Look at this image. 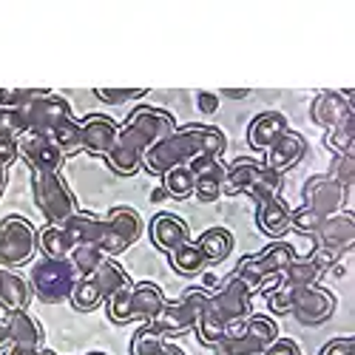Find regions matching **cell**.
Masks as SVG:
<instances>
[{"label": "cell", "mask_w": 355, "mask_h": 355, "mask_svg": "<svg viewBox=\"0 0 355 355\" xmlns=\"http://www.w3.org/2000/svg\"><path fill=\"white\" fill-rule=\"evenodd\" d=\"M37 256V227L23 216L0 219V268H23Z\"/></svg>", "instance_id": "52a82bcc"}, {"label": "cell", "mask_w": 355, "mask_h": 355, "mask_svg": "<svg viewBox=\"0 0 355 355\" xmlns=\"http://www.w3.org/2000/svg\"><path fill=\"white\" fill-rule=\"evenodd\" d=\"M261 355H302V347L295 344L293 338H284V336H279L273 344H268L264 347V352Z\"/></svg>", "instance_id": "c3c4849f"}, {"label": "cell", "mask_w": 355, "mask_h": 355, "mask_svg": "<svg viewBox=\"0 0 355 355\" xmlns=\"http://www.w3.org/2000/svg\"><path fill=\"white\" fill-rule=\"evenodd\" d=\"M139 236H142V219H139L137 208H131V205H116V208L108 211V216H103L100 250L105 253V259L120 256L131 245H137Z\"/></svg>", "instance_id": "9c48e42d"}, {"label": "cell", "mask_w": 355, "mask_h": 355, "mask_svg": "<svg viewBox=\"0 0 355 355\" xmlns=\"http://www.w3.org/2000/svg\"><path fill=\"white\" fill-rule=\"evenodd\" d=\"M347 196L349 191L341 188L338 182H333L327 173H318V176H310L302 188V205L310 211H315L318 216H333V214H341L344 205H347Z\"/></svg>", "instance_id": "30bf717a"}, {"label": "cell", "mask_w": 355, "mask_h": 355, "mask_svg": "<svg viewBox=\"0 0 355 355\" xmlns=\"http://www.w3.org/2000/svg\"><path fill=\"white\" fill-rule=\"evenodd\" d=\"M205 261H225L233 253V236L227 227H208L196 239Z\"/></svg>", "instance_id": "83f0119b"}, {"label": "cell", "mask_w": 355, "mask_h": 355, "mask_svg": "<svg viewBox=\"0 0 355 355\" xmlns=\"http://www.w3.org/2000/svg\"><path fill=\"white\" fill-rule=\"evenodd\" d=\"M352 239H355V219H352L349 211L324 216L321 227L315 230L318 250L330 253V256H338V259H341V253H347L352 248Z\"/></svg>", "instance_id": "4fadbf2b"}, {"label": "cell", "mask_w": 355, "mask_h": 355, "mask_svg": "<svg viewBox=\"0 0 355 355\" xmlns=\"http://www.w3.org/2000/svg\"><path fill=\"white\" fill-rule=\"evenodd\" d=\"M17 157L32 168V173H60L63 154L43 134H23L17 139Z\"/></svg>", "instance_id": "7c38bea8"}, {"label": "cell", "mask_w": 355, "mask_h": 355, "mask_svg": "<svg viewBox=\"0 0 355 355\" xmlns=\"http://www.w3.org/2000/svg\"><path fill=\"white\" fill-rule=\"evenodd\" d=\"M304 151H307L304 137L295 134V131H287L282 139H276L268 151H264V162L261 165L282 173V171H287V168H293L295 162H299L304 157Z\"/></svg>", "instance_id": "44dd1931"}, {"label": "cell", "mask_w": 355, "mask_h": 355, "mask_svg": "<svg viewBox=\"0 0 355 355\" xmlns=\"http://www.w3.org/2000/svg\"><path fill=\"white\" fill-rule=\"evenodd\" d=\"M148 236H151L154 248H159L162 253H171V250H176L180 245L191 242L188 225L180 216H173V214H157L151 219V225H148Z\"/></svg>", "instance_id": "ac0fdd59"}, {"label": "cell", "mask_w": 355, "mask_h": 355, "mask_svg": "<svg viewBox=\"0 0 355 355\" xmlns=\"http://www.w3.org/2000/svg\"><path fill=\"white\" fill-rule=\"evenodd\" d=\"M327 176L333 182H338L341 188H352V182H355V157L352 154H344V157H336L333 159V165H330V171H327Z\"/></svg>", "instance_id": "b9f144b4"}, {"label": "cell", "mask_w": 355, "mask_h": 355, "mask_svg": "<svg viewBox=\"0 0 355 355\" xmlns=\"http://www.w3.org/2000/svg\"><path fill=\"white\" fill-rule=\"evenodd\" d=\"M225 162L214 157H199L188 165L193 176V196L199 202H216L222 196V182H225Z\"/></svg>", "instance_id": "5bb4252c"}, {"label": "cell", "mask_w": 355, "mask_h": 355, "mask_svg": "<svg viewBox=\"0 0 355 355\" xmlns=\"http://www.w3.org/2000/svg\"><path fill=\"white\" fill-rule=\"evenodd\" d=\"M256 225L264 236L282 242V236L290 230V205L276 196V199H268V202H259V211H256Z\"/></svg>", "instance_id": "7402d4cb"}, {"label": "cell", "mask_w": 355, "mask_h": 355, "mask_svg": "<svg viewBox=\"0 0 355 355\" xmlns=\"http://www.w3.org/2000/svg\"><path fill=\"white\" fill-rule=\"evenodd\" d=\"M151 199H154V202H159V199H165V191H157V193H151Z\"/></svg>", "instance_id": "91938a15"}, {"label": "cell", "mask_w": 355, "mask_h": 355, "mask_svg": "<svg viewBox=\"0 0 355 355\" xmlns=\"http://www.w3.org/2000/svg\"><path fill=\"white\" fill-rule=\"evenodd\" d=\"M287 131H290V123L282 111H261L253 116V123L248 128V142H250V148H256V151H268V148L276 139H282Z\"/></svg>", "instance_id": "d6986e66"}, {"label": "cell", "mask_w": 355, "mask_h": 355, "mask_svg": "<svg viewBox=\"0 0 355 355\" xmlns=\"http://www.w3.org/2000/svg\"><path fill=\"white\" fill-rule=\"evenodd\" d=\"M37 250L49 259H69L74 245L69 242V236L60 225H46L43 230H37Z\"/></svg>", "instance_id": "f1b7e54d"}, {"label": "cell", "mask_w": 355, "mask_h": 355, "mask_svg": "<svg viewBox=\"0 0 355 355\" xmlns=\"http://www.w3.org/2000/svg\"><path fill=\"white\" fill-rule=\"evenodd\" d=\"M15 159H17V139L0 134V165L9 168Z\"/></svg>", "instance_id": "681fc988"}, {"label": "cell", "mask_w": 355, "mask_h": 355, "mask_svg": "<svg viewBox=\"0 0 355 355\" xmlns=\"http://www.w3.org/2000/svg\"><path fill=\"white\" fill-rule=\"evenodd\" d=\"M32 199L49 225H63L80 211L77 196L60 173H32Z\"/></svg>", "instance_id": "5b68a950"}, {"label": "cell", "mask_w": 355, "mask_h": 355, "mask_svg": "<svg viewBox=\"0 0 355 355\" xmlns=\"http://www.w3.org/2000/svg\"><path fill=\"white\" fill-rule=\"evenodd\" d=\"M94 94L108 103V105H123L128 100H137V97H145L148 88H94Z\"/></svg>", "instance_id": "ee69618b"}, {"label": "cell", "mask_w": 355, "mask_h": 355, "mask_svg": "<svg viewBox=\"0 0 355 355\" xmlns=\"http://www.w3.org/2000/svg\"><path fill=\"white\" fill-rule=\"evenodd\" d=\"M261 171V162L259 159H250V157H239L236 162H230L225 168V182H222V193L227 196H236V193H248V188L253 185V180Z\"/></svg>", "instance_id": "d4e9b609"}, {"label": "cell", "mask_w": 355, "mask_h": 355, "mask_svg": "<svg viewBox=\"0 0 355 355\" xmlns=\"http://www.w3.org/2000/svg\"><path fill=\"white\" fill-rule=\"evenodd\" d=\"M290 313L299 324H304V327H315V324H324L327 318H333L336 295L330 290L318 287V284L302 287V290H295V302H293Z\"/></svg>", "instance_id": "8fae6325"}, {"label": "cell", "mask_w": 355, "mask_h": 355, "mask_svg": "<svg viewBox=\"0 0 355 355\" xmlns=\"http://www.w3.org/2000/svg\"><path fill=\"white\" fill-rule=\"evenodd\" d=\"M3 355H37V349H35V347H12V344H9V347L3 349Z\"/></svg>", "instance_id": "f5cc1de1"}, {"label": "cell", "mask_w": 355, "mask_h": 355, "mask_svg": "<svg viewBox=\"0 0 355 355\" xmlns=\"http://www.w3.org/2000/svg\"><path fill=\"white\" fill-rule=\"evenodd\" d=\"M216 355H261L264 347H259L253 338H219L214 344Z\"/></svg>", "instance_id": "60d3db41"}, {"label": "cell", "mask_w": 355, "mask_h": 355, "mask_svg": "<svg viewBox=\"0 0 355 355\" xmlns=\"http://www.w3.org/2000/svg\"><path fill=\"white\" fill-rule=\"evenodd\" d=\"M279 276H282V284L302 290V287L318 284V279H324V268H321V264L313 256H295Z\"/></svg>", "instance_id": "484cf974"}, {"label": "cell", "mask_w": 355, "mask_h": 355, "mask_svg": "<svg viewBox=\"0 0 355 355\" xmlns=\"http://www.w3.org/2000/svg\"><path fill=\"white\" fill-rule=\"evenodd\" d=\"M54 145H57V151L63 154V159L66 157H74V154H80L83 151V137H80V120H66V123H60L54 131H51V137H49Z\"/></svg>", "instance_id": "1f68e13d"}, {"label": "cell", "mask_w": 355, "mask_h": 355, "mask_svg": "<svg viewBox=\"0 0 355 355\" xmlns=\"http://www.w3.org/2000/svg\"><path fill=\"white\" fill-rule=\"evenodd\" d=\"M88 355H105V352H88Z\"/></svg>", "instance_id": "94428289"}, {"label": "cell", "mask_w": 355, "mask_h": 355, "mask_svg": "<svg viewBox=\"0 0 355 355\" xmlns=\"http://www.w3.org/2000/svg\"><path fill=\"white\" fill-rule=\"evenodd\" d=\"M219 97H230V100H242L248 97V88H225V92Z\"/></svg>", "instance_id": "db71d44e"}, {"label": "cell", "mask_w": 355, "mask_h": 355, "mask_svg": "<svg viewBox=\"0 0 355 355\" xmlns=\"http://www.w3.org/2000/svg\"><path fill=\"white\" fill-rule=\"evenodd\" d=\"M324 142H327V148L336 157L352 154V148H355V120H347L338 128L327 131V139H324Z\"/></svg>", "instance_id": "ab89813d"}, {"label": "cell", "mask_w": 355, "mask_h": 355, "mask_svg": "<svg viewBox=\"0 0 355 355\" xmlns=\"http://www.w3.org/2000/svg\"><path fill=\"white\" fill-rule=\"evenodd\" d=\"M28 287L43 304H63L69 302V295L77 284V273L71 268L69 259H49L40 256L32 261V270H28Z\"/></svg>", "instance_id": "277c9868"}, {"label": "cell", "mask_w": 355, "mask_h": 355, "mask_svg": "<svg viewBox=\"0 0 355 355\" xmlns=\"http://www.w3.org/2000/svg\"><path fill=\"white\" fill-rule=\"evenodd\" d=\"M162 355H185V352H182V349H180V347H171V344H168V347H165V352H162Z\"/></svg>", "instance_id": "680465c9"}, {"label": "cell", "mask_w": 355, "mask_h": 355, "mask_svg": "<svg viewBox=\"0 0 355 355\" xmlns=\"http://www.w3.org/2000/svg\"><path fill=\"white\" fill-rule=\"evenodd\" d=\"M293 302H295V287H287V284H279V287L268 295L270 310H273V313H279V315L290 313V310H293Z\"/></svg>", "instance_id": "f6af8a7d"}, {"label": "cell", "mask_w": 355, "mask_h": 355, "mask_svg": "<svg viewBox=\"0 0 355 355\" xmlns=\"http://www.w3.org/2000/svg\"><path fill=\"white\" fill-rule=\"evenodd\" d=\"M248 338H253L259 347H268L279 338V324L268 313H250L248 315Z\"/></svg>", "instance_id": "74e56055"}, {"label": "cell", "mask_w": 355, "mask_h": 355, "mask_svg": "<svg viewBox=\"0 0 355 355\" xmlns=\"http://www.w3.org/2000/svg\"><path fill=\"white\" fill-rule=\"evenodd\" d=\"M6 185H9V168H3V165H0V196H3Z\"/></svg>", "instance_id": "11a10c76"}, {"label": "cell", "mask_w": 355, "mask_h": 355, "mask_svg": "<svg viewBox=\"0 0 355 355\" xmlns=\"http://www.w3.org/2000/svg\"><path fill=\"white\" fill-rule=\"evenodd\" d=\"M162 191H165V196H171V199H176V202L193 196V176H191L188 165L165 171V173H162Z\"/></svg>", "instance_id": "836d02e7"}, {"label": "cell", "mask_w": 355, "mask_h": 355, "mask_svg": "<svg viewBox=\"0 0 355 355\" xmlns=\"http://www.w3.org/2000/svg\"><path fill=\"white\" fill-rule=\"evenodd\" d=\"M324 273H327V276H336V279H341V276H344V264H338V261H336V264H330V268L324 270Z\"/></svg>", "instance_id": "9f6ffc18"}, {"label": "cell", "mask_w": 355, "mask_h": 355, "mask_svg": "<svg viewBox=\"0 0 355 355\" xmlns=\"http://www.w3.org/2000/svg\"><path fill=\"white\" fill-rule=\"evenodd\" d=\"M282 193V173L270 171V168H264L259 171V176L253 180V185L248 188V196L259 205V202H268V199H276Z\"/></svg>", "instance_id": "d590c367"}, {"label": "cell", "mask_w": 355, "mask_h": 355, "mask_svg": "<svg viewBox=\"0 0 355 355\" xmlns=\"http://www.w3.org/2000/svg\"><path fill=\"white\" fill-rule=\"evenodd\" d=\"M0 134H6V137H15L20 139L26 134V125H23V116L12 108H0Z\"/></svg>", "instance_id": "bcb514c9"}, {"label": "cell", "mask_w": 355, "mask_h": 355, "mask_svg": "<svg viewBox=\"0 0 355 355\" xmlns=\"http://www.w3.org/2000/svg\"><path fill=\"white\" fill-rule=\"evenodd\" d=\"M168 347V336H162L151 324H139L131 336V355H162Z\"/></svg>", "instance_id": "4dcf8cb0"}, {"label": "cell", "mask_w": 355, "mask_h": 355, "mask_svg": "<svg viewBox=\"0 0 355 355\" xmlns=\"http://www.w3.org/2000/svg\"><path fill=\"white\" fill-rule=\"evenodd\" d=\"M92 279H94V282H97V287H100L103 302H108L111 295H116L120 290H125V287H131V284H134V282H131V276L125 273V268H123V264H116L114 259H105Z\"/></svg>", "instance_id": "4316f807"}, {"label": "cell", "mask_w": 355, "mask_h": 355, "mask_svg": "<svg viewBox=\"0 0 355 355\" xmlns=\"http://www.w3.org/2000/svg\"><path fill=\"white\" fill-rule=\"evenodd\" d=\"M9 347V338H6V324L3 318H0V349H6Z\"/></svg>", "instance_id": "6f0895ef"}, {"label": "cell", "mask_w": 355, "mask_h": 355, "mask_svg": "<svg viewBox=\"0 0 355 355\" xmlns=\"http://www.w3.org/2000/svg\"><path fill=\"white\" fill-rule=\"evenodd\" d=\"M208 295L211 293L205 290V287H188L176 302H165V307L151 321H148V324L157 327L162 336H182V333L193 330V324L205 313Z\"/></svg>", "instance_id": "8992f818"}, {"label": "cell", "mask_w": 355, "mask_h": 355, "mask_svg": "<svg viewBox=\"0 0 355 355\" xmlns=\"http://www.w3.org/2000/svg\"><path fill=\"white\" fill-rule=\"evenodd\" d=\"M17 114L23 116V125H26V134H43V137H51V131L71 120V105L57 97L49 88H37V94L32 100H26Z\"/></svg>", "instance_id": "ba28073f"}, {"label": "cell", "mask_w": 355, "mask_h": 355, "mask_svg": "<svg viewBox=\"0 0 355 355\" xmlns=\"http://www.w3.org/2000/svg\"><path fill=\"white\" fill-rule=\"evenodd\" d=\"M256 259L268 273H282L287 264L295 259V248L290 242H270L264 250L256 253Z\"/></svg>", "instance_id": "d6a6232c"}, {"label": "cell", "mask_w": 355, "mask_h": 355, "mask_svg": "<svg viewBox=\"0 0 355 355\" xmlns=\"http://www.w3.org/2000/svg\"><path fill=\"white\" fill-rule=\"evenodd\" d=\"M321 355H355V338L352 336H338L330 338L321 347Z\"/></svg>", "instance_id": "7dc6e473"}, {"label": "cell", "mask_w": 355, "mask_h": 355, "mask_svg": "<svg viewBox=\"0 0 355 355\" xmlns=\"http://www.w3.org/2000/svg\"><path fill=\"white\" fill-rule=\"evenodd\" d=\"M310 116H313L315 125L333 131V128H338L341 123L352 120V100L341 97V92H318V94L313 97Z\"/></svg>", "instance_id": "2e32d148"}, {"label": "cell", "mask_w": 355, "mask_h": 355, "mask_svg": "<svg viewBox=\"0 0 355 355\" xmlns=\"http://www.w3.org/2000/svg\"><path fill=\"white\" fill-rule=\"evenodd\" d=\"M6 324V338L12 347H43V324L28 313V310H17V313H6L3 318Z\"/></svg>", "instance_id": "ffe728a7"}, {"label": "cell", "mask_w": 355, "mask_h": 355, "mask_svg": "<svg viewBox=\"0 0 355 355\" xmlns=\"http://www.w3.org/2000/svg\"><path fill=\"white\" fill-rule=\"evenodd\" d=\"M69 302H71L80 313L97 310V307L103 304V295H100L97 282H94L92 276H88V279H77V284H74V290H71V295H69Z\"/></svg>", "instance_id": "8d00e7d4"}, {"label": "cell", "mask_w": 355, "mask_h": 355, "mask_svg": "<svg viewBox=\"0 0 355 355\" xmlns=\"http://www.w3.org/2000/svg\"><path fill=\"white\" fill-rule=\"evenodd\" d=\"M219 103H222V97L216 94V92H199L196 94V108L202 111V114H216L219 111Z\"/></svg>", "instance_id": "f907efd6"}, {"label": "cell", "mask_w": 355, "mask_h": 355, "mask_svg": "<svg viewBox=\"0 0 355 355\" xmlns=\"http://www.w3.org/2000/svg\"><path fill=\"white\" fill-rule=\"evenodd\" d=\"M28 302H32L28 279L12 268H0V307L6 313H17V310H26Z\"/></svg>", "instance_id": "603a6c76"}, {"label": "cell", "mask_w": 355, "mask_h": 355, "mask_svg": "<svg viewBox=\"0 0 355 355\" xmlns=\"http://www.w3.org/2000/svg\"><path fill=\"white\" fill-rule=\"evenodd\" d=\"M69 261H71L77 279H88V276H94L97 268L105 261V253H103L97 245H83V248H74V250H71Z\"/></svg>", "instance_id": "e575fe53"}, {"label": "cell", "mask_w": 355, "mask_h": 355, "mask_svg": "<svg viewBox=\"0 0 355 355\" xmlns=\"http://www.w3.org/2000/svg\"><path fill=\"white\" fill-rule=\"evenodd\" d=\"M227 148V137L214 125H182L173 134H168L159 145L142 157V168L151 173H165L171 168L191 165L199 157L222 159Z\"/></svg>", "instance_id": "7a4b0ae2"}, {"label": "cell", "mask_w": 355, "mask_h": 355, "mask_svg": "<svg viewBox=\"0 0 355 355\" xmlns=\"http://www.w3.org/2000/svg\"><path fill=\"white\" fill-rule=\"evenodd\" d=\"M165 293L154 282H137L131 284L128 295V321H151L162 307H165Z\"/></svg>", "instance_id": "e0dca14e"}, {"label": "cell", "mask_w": 355, "mask_h": 355, "mask_svg": "<svg viewBox=\"0 0 355 355\" xmlns=\"http://www.w3.org/2000/svg\"><path fill=\"white\" fill-rule=\"evenodd\" d=\"M60 227L66 230L69 242L74 248H83V245H97L100 248V239H103V216H97L92 211H77Z\"/></svg>", "instance_id": "cb8c5ba5"}, {"label": "cell", "mask_w": 355, "mask_h": 355, "mask_svg": "<svg viewBox=\"0 0 355 355\" xmlns=\"http://www.w3.org/2000/svg\"><path fill=\"white\" fill-rule=\"evenodd\" d=\"M321 222H324V216H318L315 211H310V208H295V211H290V227H295L299 233H304V236H315V230L321 227Z\"/></svg>", "instance_id": "7bdbcfd3"}, {"label": "cell", "mask_w": 355, "mask_h": 355, "mask_svg": "<svg viewBox=\"0 0 355 355\" xmlns=\"http://www.w3.org/2000/svg\"><path fill=\"white\" fill-rule=\"evenodd\" d=\"M176 131V120L154 105H137L116 131L111 151L105 154L108 168L120 176H134L142 168V157Z\"/></svg>", "instance_id": "6da1fadb"}, {"label": "cell", "mask_w": 355, "mask_h": 355, "mask_svg": "<svg viewBox=\"0 0 355 355\" xmlns=\"http://www.w3.org/2000/svg\"><path fill=\"white\" fill-rule=\"evenodd\" d=\"M116 131H120V125H116L108 114H88L85 120H80L83 151L94 154V157H105L116 139Z\"/></svg>", "instance_id": "9a60e30c"}, {"label": "cell", "mask_w": 355, "mask_h": 355, "mask_svg": "<svg viewBox=\"0 0 355 355\" xmlns=\"http://www.w3.org/2000/svg\"><path fill=\"white\" fill-rule=\"evenodd\" d=\"M250 293L245 290V284L236 279L233 273L216 287V293L208 295V304H205V313L199 315V321L193 324L196 336L205 344H216L225 333V327L230 321H239L250 315Z\"/></svg>", "instance_id": "3957f363"}, {"label": "cell", "mask_w": 355, "mask_h": 355, "mask_svg": "<svg viewBox=\"0 0 355 355\" xmlns=\"http://www.w3.org/2000/svg\"><path fill=\"white\" fill-rule=\"evenodd\" d=\"M245 336H248V318L230 321L225 327V333H222V338H245Z\"/></svg>", "instance_id": "816d5d0a"}, {"label": "cell", "mask_w": 355, "mask_h": 355, "mask_svg": "<svg viewBox=\"0 0 355 355\" xmlns=\"http://www.w3.org/2000/svg\"><path fill=\"white\" fill-rule=\"evenodd\" d=\"M233 276L239 279V282L245 284V290L253 295V293H259V287L264 284V279H268V270L261 268V264H259V259H256V253H253V256H245L239 264H236Z\"/></svg>", "instance_id": "f35d334b"}, {"label": "cell", "mask_w": 355, "mask_h": 355, "mask_svg": "<svg viewBox=\"0 0 355 355\" xmlns=\"http://www.w3.org/2000/svg\"><path fill=\"white\" fill-rule=\"evenodd\" d=\"M168 261H171V268L176 270V273H182V276H196V273H202L205 270V256H202V250H199V245L191 239V242H185V245H180L176 250H171L168 253Z\"/></svg>", "instance_id": "f546056e"}]
</instances>
